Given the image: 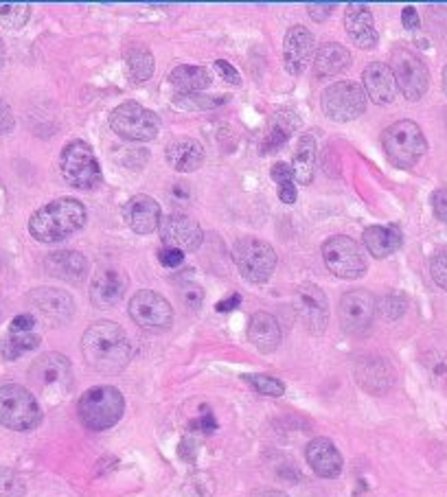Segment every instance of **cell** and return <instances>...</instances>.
I'll return each mask as SVG.
<instances>
[{"label": "cell", "mask_w": 447, "mask_h": 497, "mask_svg": "<svg viewBox=\"0 0 447 497\" xmlns=\"http://www.w3.org/2000/svg\"><path fill=\"white\" fill-rule=\"evenodd\" d=\"M83 361L95 373L119 375L132 357L128 333L110 320L90 324L82 338Z\"/></svg>", "instance_id": "obj_1"}, {"label": "cell", "mask_w": 447, "mask_h": 497, "mask_svg": "<svg viewBox=\"0 0 447 497\" xmlns=\"http://www.w3.org/2000/svg\"><path fill=\"white\" fill-rule=\"evenodd\" d=\"M88 213L79 199L59 198L37 208L29 220L31 237L42 244H58L86 226Z\"/></svg>", "instance_id": "obj_2"}, {"label": "cell", "mask_w": 447, "mask_h": 497, "mask_svg": "<svg viewBox=\"0 0 447 497\" xmlns=\"http://www.w3.org/2000/svg\"><path fill=\"white\" fill-rule=\"evenodd\" d=\"M31 385L49 403H59L73 390V366L62 353H44L31 364L29 369Z\"/></svg>", "instance_id": "obj_3"}, {"label": "cell", "mask_w": 447, "mask_h": 497, "mask_svg": "<svg viewBox=\"0 0 447 497\" xmlns=\"http://www.w3.org/2000/svg\"><path fill=\"white\" fill-rule=\"evenodd\" d=\"M125 410V399L114 385H95L86 390L77 403L79 421L92 431L110 430L121 421Z\"/></svg>", "instance_id": "obj_4"}, {"label": "cell", "mask_w": 447, "mask_h": 497, "mask_svg": "<svg viewBox=\"0 0 447 497\" xmlns=\"http://www.w3.org/2000/svg\"><path fill=\"white\" fill-rule=\"evenodd\" d=\"M386 158L399 169H412L423 153L427 151V141L421 128L414 120H397L381 134Z\"/></svg>", "instance_id": "obj_5"}, {"label": "cell", "mask_w": 447, "mask_h": 497, "mask_svg": "<svg viewBox=\"0 0 447 497\" xmlns=\"http://www.w3.org/2000/svg\"><path fill=\"white\" fill-rule=\"evenodd\" d=\"M42 423L40 403L34 394L18 384L0 388V425L13 431L35 430Z\"/></svg>", "instance_id": "obj_6"}, {"label": "cell", "mask_w": 447, "mask_h": 497, "mask_svg": "<svg viewBox=\"0 0 447 497\" xmlns=\"http://www.w3.org/2000/svg\"><path fill=\"white\" fill-rule=\"evenodd\" d=\"M59 171L67 184L82 191H90L101 184L99 160L86 141H73L64 147L59 156Z\"/></svg>", "instance_id": "obj_7"}, {"label": "cell", "mask_w": 447, "mask_h": 497, "mask_svg": "<svg viewBox=\"0 0 447 497\" xmlns=\"http://www.w3.org/2000/svg\"><path fill=\"white\" fill-rule=\"evenodd\" d=\"M232 259H235L237 269L241 276L253 285L270 281L274 268H277V252L270 244L257 239V237H244L232 248Z\"/></svg>", "instance_id": "obj_8"}, {"label": "cell", "mask_w": 447, "mask_h": 497, "mask_svg": "<svg viewBox=\"0 0 447 497\" xmlns=\"http://www.w3.org/2000/svg\"><path fill=\"white\" fill-rule=\"evenodd\" d=\"M323 261L338 278H360L366 272L365 248L347 235H333L323 244Z\"/></svg>", "instance_id": "obj_9"}, {"label": "cell", "mask_w": 447, "mask_h": 497, "mask_svg": "<svg viewBox=\"0 0 447 497\" xmlns=\"http://www.w3.org/2000/svg\"><path fill=\"white\" fill-rule=\"evenodd\" d=\"M110 128L128 141H153L161 132V119L141 104H121L110 113Z\"/></svg>", "instance_id": "obj_10"}, {"label": "cell", "mask_w": 447, "mask_h": 497, "mask_svg": "<svg viewBox=\"0 0 447 497\" xmlns=\"http://www.w3.org/2000/svg\"><path fill=\"white\" fill-rule=\"evenodd\" d=\"M366 99L369 97H366L365 86L357 82H335L323 92L320 105H323V113L335 123H349L365 114Z\"/></svg>", "instance_id": "obj_11"}, {"label": "cell", "mask_w": 447, "mask_h": 497, "mask_svg": "<svg viewBox=\"0 0 447 497\" xmlns=\"http://www.w3.org/2000/svg\"><path fill=\"white\" fill-rule=\"evenodd\" d=\"M390 71H393L397 90L406 97L408 101L423 99V95L430 88V73L426 64L412 53V50L397 46L390 53Z\"/></svg>", "instance_id": "obj_12"}, {"label": "cell", "mask_w": 447, "mask_h": 497, "mask_svg": "<svg viewBox=\"0 0 447 497\" xmlns=\"http://www.w3.org/2000/svg\"><path fill=\"white\" fill-rule=\"evenodd\" d=\"M129 318L145 331H167L174 322V311L161 294L141 290L129 300Z\"/></svg>", "instance_id": "obj_13"}, {"label": "cell", "mask_w": 447, "mask_h": 497, "mask_svg": "<svg viewBox=\"0 0 447 497\" xmlns=\"http://www.w3.org/2000/svg\"><path fill=\"white\" fill-rule=\"evenodd\" d=\"M294 309L307 331L316 333V336L325 331L329 322V300L318 285L305 283L298 287L294 294Z\"/></svg>", "instance_id": "obj_14"}, {"label": "cell", "mask_w": 447, "mask_h": 497, "mask_svg": "<svg viewBox=\"0 0 447 497\" xmlns=\"http://www.w3.org/2000/svg\"><path fill=\"white\" fill-rule=\"evenodd\" d=\"M377 300L371 291L353 290L340 299L338 315L340 324L347 333H365L375 318Z\"/></svg>", "instance_id": "obj_15"}, {"label": "cell", "mask_w": 447, "mask_h": 497, "mask_svg": "<svg viewBox=\"0 0 447 497\" xmlns=\"http://www.w3.org/2000/svg\"><path fill=\"white\" fill-rule=\"evenodd\" d=\"M158 232H161L165 248H176L183 250V252L184 250H189V252L198 250L204 239V232L198 221L191 220L189 215H183V213H169L167 217H162Z\"/></svg>", "instance_id": "obj_16"}, {"label": "cell", "mask_w": 447, "mask_h": 497, "mask_svg": "<svg viewBox=\"0 0 447 497\" xmlns=\"http://www.w3.org/2000/svg\"><path fill=\"white\" fill-rule=\"evenodd\" d=\"M316 50V38L307 27L296 25L292 27L283 40V62H286V71L290 75H301L307 71L311 64Z\"/></svg>", "instance_id": "obj_17"}, {"label": "cell", "mask_w": 447, "mask_h": 497, "mask_svg": "<svg viewBox=\"0 0 447 497\" xmlns=\"http://www.w3.org/2000/svg\"><path fill=\"white\" fill-rule=\"evenodd\" d=\"M29 300L35 305V309L44 315L46 322H51L53 327H62V324L71 322V318L74 315L73 296L62 290H55V287H40V290H34Z\"/></svg>", "instance_id": "obj_18"}, {"label": "cell", "mask_w": 447, "mask_h": 497, "mask_svg": "<svg viewBox=\"0 0 447 497\" xmlns=\"http://www.w3.org/2000/svg\"><path fill=\"white\" fill-rule=\"evenodd\" d=\"M123 220L137 235H149L161 226L162 211L161 204L149 195H134L125 202Z\"/></svg>", "instance_id": "obj_19"}, {"label": "cell", "mask_w": 447, "mask_h": 497, "mask_svg": "<svg viewBox=\"0 0 447 497\" xmlns=\"http://www.w3.org/2000/svg\"><path fill=\"white\" fill-rule=\"evenodd\" d=\"M128 291V276L119 269H101L90 283V300L97 309H112Z\"/></svg>", "instance_id": "obj_20"}, {"label": "cell", "mask_w": 447, "mask_h": 497, "mask_svg": "<svg viewBox=\"0 0 447 497\" xmlns=\"http://www.w3.org/2000/svg\"><path fill=\"white\" fill-rule=\"evenodd\" d=\"M362 82H365L366 97L377 105L393 104L397 97V82H395L393 71L388 64L372 62L362 73Z\"/></svg>", "instance_id": "obj_21"}, {"label": "cell", "mask_w": 447, "mask_h": 497, "mask_svg": "<svg viewBox=\"0 0 447 497\" xmlns=\"http://www.w3.org/2000/svg\"><path fill=\"white\" fill-rule=\"evenodd\" d=\"M305 458L311 471L320 478H338L342 473V456L329 439H314L305 449Z\"/></svg>", "instance_id": "obj_22"}, {"label": "cell", "mask_w": 447, "mask_h": 497, "mask_svg": "<svg viewBox=\"0 0 447 497\" xmlns=\"http://www.w3.org/2000/svg\"><path fill=\"white\" fill-rule=\"evenodd\" d=\"M51 276L67 283H82L88 274V259L77 250H58L51 252L44 261Z\"/></svg>", "instance_id": "obj_23"}, {"label": "cell", "mask_w": 447, "mask_h": 497, "mask_svg": "<svg viewBox=\"0 0 447 497\" xmlns=\"http://www.w3.org/2000/svg\"><path fill=\"white\" fill-rule=\"evenodd\" d=\"M344 27L360 49H375L380 42L375 25H372V13L366 4H349L344 12Z\"/></svg>", "instance_id": "obj_24"}, {"label": "cell", "mask_w": 447, "mask_h": 497, "mask_svg": "<svg viewBox=\"0 0 447 497\" xmlns=\"http://www.w3.org/2000/svg\"><path fill=\"white\" fill-rule=\"evenodd\" d=\"M356 377L362 388L380 394L393 385V369L381 357H365V360L357 361Z\"/></svg>", "instance_id": "obj_25"}, {"label": "cell", "mask_w": 447, "mask_h": 497, "mask_svg": "<svg viewBox=\"0 0 447 497\" xmlns=\"http://www.w3.org/2000/svg\"><path fill=\"white\" fill-rule=\"evenodd\" d=\"M248 340L261 353H274L281 346V327L277 318L265 311H259L248 322Z\"/></svg>", "instance_id": "obj_26"}, {"label": "cell", "mask_w": 447, "mask_h": 497, "mask_svg": "<svg viewBox=\"0 0 447 497\" xmlns=\"http://www.w3.org/2000/svg\"><path fill=\"white\" fill-rule=\"evenodd\" d=\"M165 158L171 169L180 171V174H191V171H198L202 167L204 147L193 138H180V141L167 145Z\"/></svg>", "instance_id": "obj_27"}, {"label": "cell", "mask_w": 447, "mask_h": 497, "mask_svg": "<svg viewBox=\"0 0 447 497\" xmlns=\"http://www.w3.org/2000/svg\"><path fill=\"white\" fill-rule=\"evenodd\" d=\"M349 66H351V53L340 42H327L316 50L314 75L318 79L338 75Z\"/></svg>", "instance_id": "obj_28"}, {"label": "cell", "mask_w": 447, "mask_h": 497, "mask_svg": "<svg viewBox=\"0 0 447 497\" xmlns=\"http://www.w3.org/2000/svg\"><path fill=\"white\" fill-rule=\"evenodd\" d=\"M362 239H365L366 250H369L375 259L390 257V254L402 248L404 241L397 226H369V229L365 230V235H362Z\"/></svg>", "instance_id": "obj_29"}, {"label": "cell", "mask_w": 447, "mask_h": 497, "mask_svg": "<svg viewBox=\"0 0 447 497\" xmlns=\"http://www.w3.org/2000/svg\"><path fill=\"white\" fill-rule=\"evenodd\" d=\"M298 128H301V119H298L296 113H290V110L277 113L272 116V123H270L268 132H265L263 143H261V151H277L278 147H283L290 141V136Z\"/></svg>", "instance_id": "obj_30"}, {"label": "cell", "mask_w": 447, "mask_h": 497, "mask_svg": "<svg viewBox=\"0 0 447 497\" xmlns=\"http://www.w3.org/2000/svg\"><path fill=\"white\" fill-rule=\"evenodd\" d=\"M169 83L176 88V95H198L211 86V73L204 66H176L169 73Z\"/></svg>", "instance_id": "obj_31"}, {"label": "cell", "mask_w": 447, "mask_h": 497, "mask_svg": "<svg viewBox=\"0 0 447 497\" xmlns=\"http://www.w3.org/2000/svg\"><path fill=\"white\" fill-rule=\"evenodd\" d=\"M316 138L311 134H302L298 138V145L294 151V162H292V171L298 184H310L316 174Z\"/></svg>", "instance_id": "obj_32"}, {"label": "cell", "mask_w": 447, "mask_h": 497, "mask_svg": "<svg viewBox=\"0 0 447 497\" xmlns=\"http://www.w3.org/2000/svg\"><path fill=\"white\" fill-rule=\"evenodd\" d=\"M125 64H128V71L132 75L134 82H147L149 77L153 75V55L149 53L147 49L143 46H137V49H129L128 55H125Z\"/></svg>", "instance_id": "obj_33"}, {"label": "cell", "mask_w": 447, "mask_h": 497, "mask_svg": "<svg viewBox=\"0 0 447 497\" xmlns=\"http://www.w3.org/2000/svg\"><path fill=\"white\" fill-rule=\"evenodd\" d=\"M40 345V336L35 331L29 333H9L7 340L3 342V357L4 360H18L22 353L34 351Z\"/></svg>", "instance_id": "obj_34"}, {"label": "cell", "mask_w": 447, "mask_h": 497, "mask_svg": "<svg viewBox=\"0 0 447 497\" xmlns=\"http://www.w3.org/2000/svg\"><path fill=\"white\" fill-rule=\"evenodd\" d=\"M31 7L25 3L0 4V25L7 29H22L29 22Z\"/></svg>", "instance_id": "obj_35"}, {"label": "cell", "mask_w": 447, "mask_h": 497, "mask_svg": "<svg viewBox=\"0 0 447 497\" xmlns=\"http://www.w3.org/2000/svg\"><path fill=\"white\" fill-rule=\"evenodd\" d=\"M174 101L176 105H180L184 110H211L226 104L228 97H207L202 92H198V95H176Z\"/></svg>", "instance_id": "obj_36"}, {"label": "cell", "mask_w": 447, "mask_h": 497, "mask_svg": "<svg viewBox=\"0 0 447 497\" xmlns=\"http://www.w3.org/2000/svg\"><path fill=\"white\" fill-rule=\"evenodd\" d=\"M244 382L253 385L257 392L265 394V397H283V392H286V385L278 379L270 377V375H244Z\"/></svg>", "instance_id": "obj_37"}, {"label": "cell", "mask_w": 447, "mask_h": 497, "mask_svg": "<svg viewBox=\"0 0 447 497\" xmlns=\"http://www.w3.org/2000/svg\"><path fill=\"white\" fill-rule=\"evenodd\" d=\"M25 480L13 469L0 467V497H25Z\"/></svg>", "instance_id": "obj_38"}, {"label": "cell", "mask_w": 447, "mask_h": 497, "mask_svg": "<svg viewBox=\"0 0 447 497\" xmlns=\"http://www.w3.org/2000/svg\"><path fill=\"white\" fill-rule=\"evenodd\" d=\"M430 274L439 287L447 291V248L439 250L430 261Z\"/></svg>", "instance_id": "obj_39"}, {"label": "cell", "mask_w": 447, "mask_h": 497, "mask_svg": "<svg viewBox=\"0 0 447 497\" xmlns=\"http://www.w3.org/2000/svg\"><path fill=\"white\" fill-rule=\"evenodd\" d=\"M180 300L189 307V309H193V311H198L200 307H202V300H204V291H202V287L200 285H195V283H189L186 281L184 285H180Z\"/></svg>", "instance_id": "obj_40"}, {"label": "cell", "mask_w": 447, "mask_h": 497, "mask_svg": "<svg viewBox=\"0 0 447 497\" xmlns=\"http://www.w3.org/2000/svg\"><path fill=\"white\" fill-rule=\"evenodd\" d=\"M380 311L386 315V318L395 320V318H399L404 311H406V300L399 299L397 294H390V296H386V299L380 300Z\"/></svg>", "instance_id": "obj_41"}, {"label": "cell", "mask_w": 447, "mask_h": 497, "mask_svg": "<svg viewBox=\"0 0 447 497\" xmlns=\"http://www.w3.org/2000/svg\"><path fill=\"white\" fill-rule=\"evenodd\" d=\"M270 175H272V180L278 187L294 184V171H292V167L287 165V162H277V165L272 167V171H270Z\"/></svg>", "instance_id": "obj_42"}, {"label": "cell", "mask_w": 447, "mask_h": 497, "mask_svg": "<svg viewBox=\"0 0 447 497\" xmlns=\"http://www.w3.org/2000/svg\"><path fill=\"white\" fill-rule=\"evenodd\" d=\"M432 211H435V215L447 226V187L436 189V191L432 193Z\"/></svg>", "instance_id": "obj_43"}, {"label": "cell", "mask_w": 447, "mask_h": 497, "mask_svg": "<svg viewBox=\"0 0 447 497\" xmlns=\"http://www.w3.org/2000/svg\"><path fill=\"white\" fill-rule=\"evenodd\" d=\"M158 261H161L162 268H178L184 261V252L176 248H162L158 252Z\"/></svg>", "instance_id": "obj_44"}, {"label": "cell", "mask_w": 447, "mask_h": 497, "mask_svg": "<svg viewBox=\"0 0 447 497\" xmlns=\"http://www.w3.org/2000/svg\"><path fill=\"white\" fill-rule=\"evenodd\" d=\"M35 329V318L31 314H20L9 324V333H29Z\"/></svg>", "instance_id": "obj_45"}, {"label": "cell", "mask_w": 447, "mask_h": 497, "mask_svg": "<svg viewBox=\"0 0 447 497\" xmlns=\"http://www.w3.org/2000/svg\"><path fill=\"white\" fill-rule=\"evenodd\" d=\"M216 68H217V73L224 77V82H228V83H241V77H239V73H237V68L232 66L231 62H226V59H217L216 62Z\"/></svg>", "instance_id": "obj_46"}, {"label": "cell", "mask_w": 447, "mask_h": 497, "mask_svg": "<svg viewBox=\"0 0 447 497\" xmlns=\"http://www.w3.org/2000/svg\"><path fill=\"white\" fill-rule=\"evenodd\" d=\"M335 9V4H307V13H310L311 20L316 22H325L332 12Z\"/></svg>", "instance_id": "obj_47"}, {"label": "cell", "mask_w": 447, "mask_h": 497, "mask_svg": "<svg viewBox=\"0 0 447 497\" xmlns=\"http://www.w3.org/2000/svg\"><path fill=\"white\" fill-rule=\"evenodd\" d=\"M13 125H16V120H13L12 108L0 99V134H9L13 129Z\"/></svg>", "instance_id": "obj_48"}, {"label": "cell", "mask_w": 447, "mask_h": 497, "mask_svg": "<svg viewBox=\"0 0 447 497\" xmlns=\"http://www.w3.org/2000/svg\"><path fill=\"white\" fill-rule=\"evenodd\" d=\"M191 430H200V431H207V434H211V431L217 430V423L213 419L211 412H207V415L200 416L198 421L191 423Z\"/></svg>", "instance_id": "obj_49"}, {"label": "cell", "mask_w": 447, "mask_h": 497, "mask_svg": "<svg viewBox=\"0 0 447 497\" xmlns=\"http://www.w3.org/2000/svg\"><path fill=\"white\" fill-rule=\"evenodd\" d=\"M402 25H404V29H408V31H417L419 29V13H417V9L414 7H406L402 12Z\"/></svg>", "instance_id": "obj_50"}, {"label": "cell", "mask_w": 447, "mask_h": 497, "mask_svg": "<svg viewBox=\"0 0 447 497\" xmlns=\"http://www.w3.org/2000/svg\"><path fill=\"white\" fill-rule=\"evenodd\" d=\"M239 305H241V294H232L231 299H226V300H222V303H217L216 309L220 311V314H226V311L237 309V307H239Z\"/></svg>", "instance_id": "obj_51"}, {"label": "cell", "mask_w": 447, "mask_h": 497, "mask_svg": "<svg viewBox=\"0 0 447 497\" xmlns=\"http://www.w3.org/2000/svg\"><path fill=\"white\" fill-rule=\"evenodd\" d=\"M278 198H281L283 204H294L298 198V191H296L294 184H287V187L278 189Z\"/></svg>", "instance_id": "obj_52"}, {"label": "cell", "mask_w": 447, "mask_h": 497, "mask_svg": "<svg viewBox=\"0 0 447 497\" xmlns=\"http://www.w3.org/2000/svg\"><path fill=\"white\" fill-rule=\"evenodd\" d=\"M250 497H287V495L281 493V491H255Z\"/></svg>", "instance_id": "obj_53"}, {"label": "cell", "mask_w": 447, "mask_h": 497, "mask_svg": "<svg viewBox=\"0 0 447 497\" xmlns=\"http://www.w3.org/2000/svg\"><path fill=\"white\" fill-rule=\"evenodd\" d=\"M4 64V44H3V38H0V68H3Z\"/></svg>", "instance_id": "obj_54"}, {"label": "cell", "mask_w": 447, "mask_h": 497, "mask_svg": "<svg viewBox=\"0 0 447 497\" xmlns=\"http://www.w3.org/2000/svg\"><path fill=\"white\" fill-rule=\"evenodd\" d=\"M443 90H445V95H447V66L443 68Z\"/></svg>", "instance_id": "obj_55"}]
</instances>
